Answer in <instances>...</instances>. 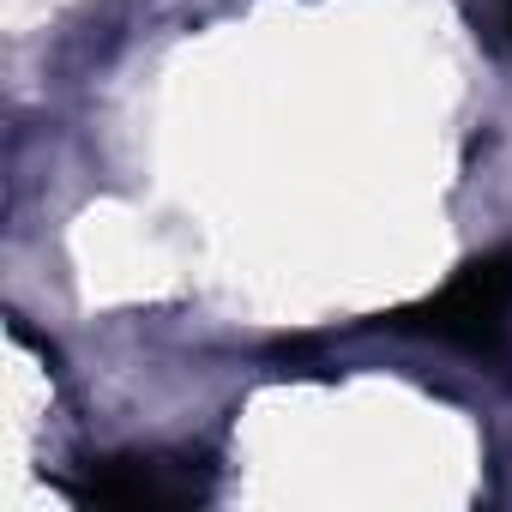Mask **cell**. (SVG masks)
<instances>
[{
  "mask_svg": "<svg viewBox=\"0 0 512 512\" xmlns=\"http://www.w3.org/2000/svg\"><path fill=\"white\" fill-rule=\"evenodd\" d=\"M193 494H199V482H193L181 464H169V458H109V464H97V470L85 476V488H79V500L127 506V512H139V506H181V500H193Z\"/></svg>",
  "mask_w": 512,
  "mask_h": 512,
  "instance_id": "7a4b0ae2",
  "label": "cell"
},
{
  "mask_svg": "<svg viewBox=\"0 0 512 512\" xmlns=\"http://www.w3.org/2000/svg\"><path fill=\"white\" fill-rule=\"evenodd\" d=\"M506 314H512V253H488L470 260L440 296H428L422 308L404 314L410 332H428L452 350H494L506 338Z\"/></svg>",
  "mask_w": 512,
  "mask_h": 512,
  "instance_id": "6da1fadb",
  "label": "cell"
},
{
  "mask_svg": "<svg viewBox=\"0 0 512 512\" xmlns=\"http://www.w3.org/2000/svg\"><path fill=\"white\" fill-rule=\"evenodd\" d=\"M500 25H506V43H512V0H500Z\"/></svg>",
  "mask_w": 512,
  "mask_h": 512,
  "instance_id": "3957f363",
  "label": "cell"
}]
</instances>
